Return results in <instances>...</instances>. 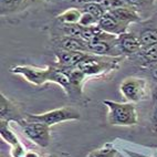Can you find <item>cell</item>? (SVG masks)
<instances>
[{
  "label": "cell",
  "instance_id": "5b68a950",
  "mask_svg": "<svg viewBox=\"0 0 157 157\" xmlns=\"http://www.w3.org/2000/svg\"><path fill=\"white\" fill-rule=\"evenodd\" d=\"M121 92L128 101H140L145 96L146 82L142 78H128L121 84Z\"/></svg>",
  "mask_w": 157,
  "mask_h": 157
},
{
  "label": "cell",
  "instance_id": "277c9868",
  "mask_svg": "<svg viewBox=\"0 0 157 157\" xmlns=\"http://www.w3.org/2000/svg\"><path fill=\"white\" fill-rule=\"evenodd\" d=\"M23 132L30 140L40 146H48L50 143V133L49 126L47 124L40 123V122H21Z\"/></svg>",
  "mask_w": 157,
  "mask_h": 157
},
{
  "label": "cell",
  "instance_id": "30bf717a",
  "mask_svg": "<svg viewBox=\"0 0 157 157\" xmlns=\"http://www.w3.org/2000/svg\"><path fill=\"white\" fill-rule=\"evenodd\" d=\"M56 47L59 50H65V51H80V52H86L87 47L86 42L81 38H73V36H60L58 39L54 40Z\"/></svg>",
  "mask_w": 157,
  "mask_h": 157
},
{
  "label": "cell",
  "instance_id": "9a60e30c",
  "mask_svg": "<svg viewBox=\"0 0 157 157\" xmlns=\"http://www.w3.org/2000/svg\"><path fill=\"white\" fill-rule=\"evenodd\" d=\"M62 30V36H73V38H81L83 27L78 23H59Z\"/></svg>",
  "mask_w": 157,
  "mask_h": 157
},
{
  "label": "cell",
  "instance_id": "d4e9b609",
  "mask_svg": "<svg viewBox=\"0 0 157 157\" xmlns=\"http://www.w3.org/2000/svg\"><path fill=\"white\" fill-rule=\"evenodd\" d=\"M91 1H98V0H91Z\"/></svg>",
  "mask_w": 157,
  "mask_h": 157
},
{
  "label": "cell",
  "instance_id": "8992f818",
  "mask_svg": "<svg viewBox=\"0 0 157 157\" xmlns=\"http://www.w3.org/2000/svg\"><path fill=\"white\" fill-rule=\"evenodd\" d=\"M10 71L12 73H16V74H21L29 82H31V83H33L36 85H41L44 82L49 81V67H47V69H39V67H33L18 65V67H12Z\"/></svg>",
  "mask_w": 157,
  "mask_h": 157
},
{
  "label": "cell",
  "instance_id": "603a6c76",
  "mask_svg": "<svg viewBox=\"0 0 157 157\" xmlns=\"http://www.w3.org/2000/svg\"><path fill=\"white\" fill-rule=\"evenodd\" d=\"M64 1L78 3V5H84V3H86V2H91V0H64Z\"/></svg>",
  "mask_w": 157,
  "mask_h": 157
},
{
  "label": "cell",
  "instance_id": "52a82bcc",
  "mask_svg": "<svg viewBox=\"0 0 157 157\" xmlns=\"http://www.w3.org/2000/svg\"><path fill=\"white\" fill-rule=\"evenodd\" d=\"M98 27L104 32L114 34V36H120L124 32H127L129 25L122 22L117 18H115L111 12H106L101 19L98 20Z\"/></svg>",
  "mask_w": 157,
  "mask_h": 157
},
{
  "label": "cell",
  "instance_id": "2e32d148",
  "mask_svg": "<svg viewBox=\"0 0 157 157\" xmlns=\"http://www.w3.org/2000/svg\"><path fill=\"white\" fill-rule=\"evenodd\" d=\"M124 1L126 2L127 6L136 10L140 14L145 10H149L155 3V0H124Z\"/></svg>",
  "mask_w": 157,
  "mask_h": 157
},
{
  "label": "cell",
  "instance_id": "ac0fdd59",
  "mask_svg": "<svg viewBox=\"0 0 157 157\" xmlns=\"http://www.w3.org/2000/svg\"><path fill=\"white\" fill-rule=\"evenodd\" d=\"M98 20L95 17H93L92 14L87 13V12H82L78 25L82 27H93V25H98Z\"/></svg>",
  "mask_w": 157,
  "mask_h": 157
},
{
  "label": "cell",
  "instance_id": "7c38bea8",
  "mask_svg": "<svg viewBox=\"0 0 157 157\" xmlns=\"http://www.w3.org/2000/svg\"><path fill=\"white\" fill-rule=\"evenodd\" d=\"M82 11L80 9L76 8H70L62 12L56 17V20L59 23H78L81 19Z\"/></svg>",
  "mask_w": 157,
  "mask_h": 157
},
{
  "label": "cell",
  "instance_id": "5bb4252c",
  "mask_svg": "<svg viewBox=\"0 0 157 157\" xmlns=\"http://www.w3.org/2000/svg\"><path fill=\"white\" fill-rule=\"evenodd\" d=\"M137 54L140 56V59L143 60L146 65L155 63L157 62V44L147 47V48H142Z\"/></svg>",
  "mask_w": 157,
  "mask_h": 157
},
{
  "label": "cell",
  "instance_id": "d6986e66",
  "mask_svg": "<svg viewBox=\"0 0 157 157\" xmlns=\"http://www.w3.org/2000/svg\"><path fill=\"white\" fill-rule=\"evenodd\" d=\"M1 135H2V137L5 138V140H8L9 143H11L12 145H17L18 144V140H17V138H16V136L9 131L7 125H5V122L1 123Z\"/></svg>",
  "mask_w": 157,
  "mask_h": 157
},
{
  "label": "cell",
  "instance_id": "4fadbf2b",
  "mask_svg": "<svg viewBox=\"0 0 157 157\" xmlns=\"http://www.w3.org/2000/svg\"><path fill=\"white\" fill-rule=\"evenodd\" d=\"M82 12H87V13L92 14L93 17H95L98 20H100L104 14L106 13V10L100 5L98 2L95 1H91V2H86L84 5H82L81 7Z\"/></svg>",
  "mask_w": 157,
  "mask_h": 157
},
{
  "label": "cell",
  "instance_id": "ffe728a7",
  "mask_svg": "<svg viewBox=\"0 0 157 157\" xmlns=\"http://www.w3.org/2000/svg\"><path fill=\"white\" fill-rule=\"evenodd\" d=\"M0 2H1V10L3 12L5 9H6V11L13 10L14 8H17L19 6L20 3L23 2V0H0Z\"/></svg>",
  "mask_w": 157,
  "mask_h": 157
},
{
  "label": "cell",
  "instance_id": "cb8c5ba5",
  "mask_svg": "<svg viewBox=\"0 0 157 157\" xmlns=\"http://www.w3.org/2000/svg\"><path fill=\"white\" fill-rule=\"evenodd\" d=\"M25 157H36V156L34 154H28Z\"/></svg>",
  "mask_w": 157,
  "mask_h": 157
},
{
  "label": "cell",
  "instance_id": "44dd1931",
  "mask_svg": "<svg viewBox=\"0 0 157 157\" xmlns=\"http://www.w3.org/2000/svg\"><path fill=\"white\" fill-rule=\"evenodd\" d=\"M114 155H115L114 149H107V151L95 153L93 157H114Z\"/></svg>",
  "mask_w": 157,
  "mask_h": 157
},
{
  "label": "cell",
  "instance_id": "e0dca14e",
  "mask_svg": "<svg viewBox=\"0 0 157 157\" xmlns=\"http://www.w3.org/2000/svg\"><path fill=\"white\" fill-rule=\"evenodd\" d=\"M95 2H98L106 11H111L120 7H126V2L124 0H98Z\"/></svg>",
  "mask_w": 157,
  "mask_h": 157
},
{
  "label": "cell",
  "instance_id": "7402d4cb",
  "mask_svg": "<svg viewBox=\"0 0 157 157\" xmlns=\"http://www.w3.org/2000/svg\"><path fill=\"white\" fill-rule=\"evenodd\" d=\"M147 67L149 69V72H151V75L153 76V78H154L155 81H157V62L148 64Z\"/></svg>",
  "mask_w": 157,
  "mask_h": 157
},
{
  "label": "cell",
  "instance_id": "6da1fadb",
  "mask_svg": "<svg viewBox=\"0 0 157 157\" xmlns=\"http://www.w3.org/2000/svg\"><path fill=\"white\" fill-rule=\"evenodd\" d=\"M109 109V122L113 125H135L137 123L136 111L131 103H117L113 101H104Z\"/></svg>",
  "mask_w": 157,
  "mask_h": 157
},
{
  "label": "cell",
  "instance_id": "ba28073f",
  "mask_svg": "<svg viewBox=\"0 0 157 157\" xmlns=\"http://www.w3.org/2000/svg\"><path fill=\"white\" fill-rule=\"evenodd\" d=\"M91 53L86 52H80V51H65V50H56V56L59 61V67L64 69H72L75 67L78 63H81L85 60Z\"/></svg>",
  "mask_w": 157,
  "mask_h": 157
},
{
  "label": "cell",
  "instance_id": "8fae6325",
  "mask_svg": "<svg viewBox=\"0 0 157 157\" xmlns=\"http://www.w3.org/2000/svg\"><path fill=\"white\" fill-rule=\"evenodd\" d=\"M111 13L118 20H121L122 22L126 23V25H132V23H137L140 21V14L136 10H134L131 7H120L114 10H111Z\"/></svg>",
  "mask_w": 157,
  "mask_h": 157
},
{
  "label": "cell",
  "instance_id": "3957f363",
  "mask_svg": "<svg viewBox=\"0 0 157 157\" xmlns=\"http://www.w3.org/2000/svg\"><path fill=\"white\" fill-rule=\"evenodd\" d=\"M80 118V114L78 111L71 109V107H63V109H54L51 112L44 113L41 115H28L29 121L40 122V123L47 124L48 126L54 125L56 123L70 120H78Z\"/></svg>",
  "mask_w": 157,
  "mask_h": 157
},
{
  "label": "cell",
  "instance_id": "9c48e42d",
  "mask_svg": "<svg viewBox=\"0 0 157 157\" xmlns=\"http://www.w3.org/2000/svg\"><path fill=\"white\" fill-rule=\"evenodd\" d=\"M117 43L122 54L126 56L137 54L142 49L140 39L133 32H124L117 36Z\"/></svg>",
  "mask_w": 157,
  "mask_h": 157
},
{
  "label": "cell",
  "instance_id": "7a4b0ae2",
  "mask_svg": "<svg viewBox=\"0 0 157 157\" xmlns=\"http://www.w3.org/2000/svg\"><path fill=\"white\" fill-rule=\"evenodd\" d=\"M133 33L140 39L142 48H147L157 44V12L145 21H140L136 25Z\"/></svg>",
  "mask_w": 157,
  "mask_h": 157
}]
</instances>
